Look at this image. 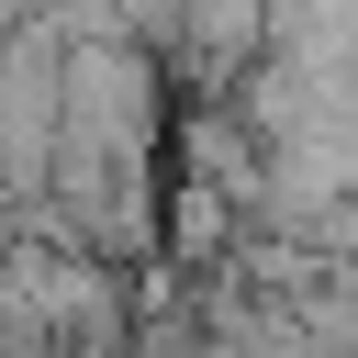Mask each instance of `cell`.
Instances as JSON below:
<instances>
[{
	"mask_svg": "<svg viewBox=\"0 0 358 358\" xmlns=\"http://www.w3.org/2000/svg\"><path fill=\"white\" fill-rule=\"evenodd\" d=\"M235 235H246L235 190H213V179H168V257H179V268H224Z\"/></svg>",
	"mask_w": 358,
	"mask_h": 358,
	"instance_id": "cell-3",
	"label": "cell"
},
{
	"mask_svg": "<svg viewBox=\"0 0 358 358\" xmlns=\"http://www.w3.org/2000/svg\"><path fill=\"white\" fill-rule=\"evenodd\" d=\"M168 179H213V190H235V213H246V201H257V179H268V134H257L235 101H179Z\"/></svg>",
	"mask_w": 358,
	"mask_h": 358,
	"instance_id": "cell-2",
	"label": "cell"
},
{
	"mask_svg": "<svg viewBox=\"0 0 358 358\" xmlns=\"http://www.w3.org/2000/svg\"><path fill=\"white\" fill-rule=\"evenodd\" d=\"M67 134L101 157L168 145V56L134 34H67Z\"/></svg>",
	"mask_w": 358,
	"mask_h": 358,
	"instance_id": "cell-1",
	"label": "cell"
},
{
	"mask_svg": "<svg viewBox=\"0 0 358 358\" xmlns=\"http://www.w3.org/2000/svg\"><path fill=\"white\" fill-rule=\"evenodd\" d=\"M324 291H336V302L358 313V257H336V268H324Z\"/></svg>",
	"mask_w": 358,
	"mask_h": 358,
	"instance_id": "cell-4",
	"label": "cell"
}]
</instances>
